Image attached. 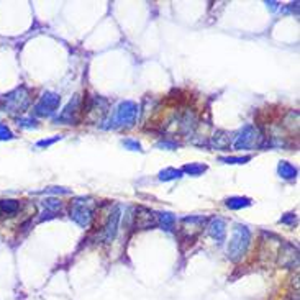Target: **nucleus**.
<instances>
[{
	"mask_svg": "<svg viewBox=\"0 0 300 300\" xmlns=\"http://www.w3.org/2000/svg\"><path fill=\"white\" fill-rule=\"evenodd\" d=\"M249 244V231L246 230V227H241L238 225L235 227L233 236H231V241L228 244V256L231 261H240V259L244 256Z\"/></svg>",
	"mask_w": 300,
	"mask_h": 300,
	"instance_id": "nucleus-1",
	"label": "nucleus"
},
{
	"mask_svg": "<svg viewBox=\"0 0 300 300\" xmlns=\"http://www.w3.org/2000/svg\"><path fill=\"white\" fill-rule=\"evenodd\" d=\"M136 113H138V108H136V105L133 104V102H123V104H120L117 110H115L113 117L110 118V125L108 126H113V128L132 126L135 123Z\"/></svg>",
	"mask_w": 300,
	"mask_h": 300,
	"instance_id": "nucleus-2",
	"label": "nucleus"
},
{
	"mask_svg": "<svg viewBox=\"0 0 300 300\" xmlns=\"http://www.w3.org/2000/svg\"><path fill=\"white\" fill-rule=\"evenodd\" d=\"M28 107V94L25 89H17L5 99V108L10 112H23Z\"/></svg>",
	"mask_w": 300,
	"mask_h": 300,
	"instance_id": "nucleus-3",
	"label": "nucleus"
},
{
	"mask_svg": "<svg viewBox=\"0 0 300 300\" xmlns=\"http://www.w3.org/2000/svg\"><path fill=\"white\" fill-rule=\"evenodd\" d=\"M258 141H259V135L256 130L253 126H246L244 132L236 138L235 148L236 149H251V148L258 146Z\"/></svg>",
	"mask_w": 300,
	"mask_h": 300,
	"instance_id": "nucleus-4",
	"label": "nucleus"
},
{
	"mask_svg": "<svg viewBox=\"0 0 300 300\" xmlns=\"http://www.w3.org/2000/svg\"><path fill=\"white\" fill-rule=\"evenodd\" d=\"M59 104V97L58 95H53V94H46L45 97L41 99V102L36 105V112L41 113V115H50L56 110V107Z\"/></svg>",
	"mask_w": 300,
	"mask_h": 300,
	"instance_id": "nucleus-5",
	"label": "nucleus"
},
{
	"mask_svg": "<svg viewBox=\"0 0 300 300\" xmlns=\"http://www.w3.org/2000/svg\"><path fill=\"white\" fill-rule=\"evenodd\" d=\"M91 210H89L84 203H76L72 208V218L76 220L79 225H82V227H87L89 222H91Z\"/></svg>",
	"mask_w": 300,
	"mask_h": 300,
	"instance_id": "nucleus-6",
	"label": "nucleus"
},
{
	"mask_svg": "<svg viewBox=\"0 0 300 300\" xmlns=\"http://www.w3.org/2000/svg\"><path fill=\"white\" fill-rule=\"evenodd\" d=\"M210 233H212V236L217 238L218 241H222L225 238V223L220 218H217V220L212 222V225H210Z\"/></svg>",
	"mask_w": 300,
	"mask_h": 300,
	"instance_id": "nucleus-7",
	"label": "nucleus"
},
{
	"mask_svg": "<svg viewBox=\"0 0 300 300\" xmlns=\"http://www.w3.org/2000/svg\"><path fill=\"white\" fill-rule=\"evenodd\" d=\"M18 207H20V203L17 200H2L0 202V212L7 213V215L15 213L18 210Z\"/></svg>",
	"mask_w": 300,
	"mask_h": 300,
	"instance_id": "nucleus-8",
	"label": "nucleus"
},
{
	"mask_svg": "<svg viewBox=\"0 0 300 300\" xmlns=\"http://www.w3.org/2000/svg\"><path fill=\"white\" fill-rule=\"evenodd\" d=\"M279 171H281V174L284 177H287V179H292V177H295V174H297V169L294 166L287 164V162H282V164L279 166Z\"/></svg>",
	"mask_w": 300,
	"mask_h": 300,
	"instance_id": "nucleus-9",
	"label": "nucleus"
},
{
	"mask_svg": "<svg viewBox=\"0 0 300 300\" xmlns=\"http://www.w3.org/2000/svg\"><path fill=\"white\" fill-rule=\"evenodd\" d=\"M243 205H249V202L246 199H231V200H228V207H231V208H240Z\"/></svg>",
	"mask_w": 300,
	"mask_h": 300,
	"instance_id": "nucleus-10",
	"label": "nucleus"
},
{
	"mask_svg": "<svg viewBox=\"0 0 300 300\" xmlns=\"http://www.w3.org/2000/svg\"><path fill=\"white\" fill-rule=\"evenodd\" d=\"M12 132L9 130V126L4 125V123H0V140H10L12 138Z\"/></svg>",
	"mask_w": 300,
	"mask_h": 300,
	"instance_id": "nucleus-11",
	"label": "nucleus"
},
{
	"mask_svg": "<svg viewBox=\"0 0 300 300\" xmlns=\"http://www.w3.org/2000/svg\"><path fill=\"white\" fill-rule=\"evenodd\" d=\"M186 171L190 173V174H197V173H202L205 171V166H187Z\"/></svg>",
	"mask_w": 300,
	"mask_h": 300,
	"instance_id": "nucleus-12",
	"label": "nucleus"
},
{
	"mask_svg": "<svg viewBox=\"0 0 300 300\" xmlns=\"http://www.w3.org/2000/svg\"><path fill=\"white\" fill-rule=\"evenodd\" d=\"M125 146H128V148H132V149H140V143H136V141H132V140H126L125 143H123Z\"/></svg>",
	"mask_w": 300,
	"mask_h": 300,
	"instance_id": "nucleus-13",
	"label": "nucleus"
}]
</instances>
